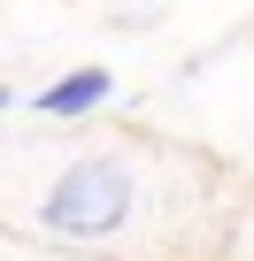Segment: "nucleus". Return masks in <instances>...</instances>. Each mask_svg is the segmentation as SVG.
<instances>
[{"label": "nucleus", "instance_id": "3", "mask_svg": "<svg viewBox=\"0 0 254 261\" xmlns=\"http://www.w3.org/2000/svg\"><path fill=\"white\" fill-rule=\"evenodd\" d=\"M8 100H16V92H8V85H0V108H8Z\"/></svg>", "mask_w": 254, "mask_h": 261}, {"label": "nucleus", "instance_id": "2", "mask_svg": "<svg viewBox=\"0 0 254 261\" xmlns=\"http://www.w3.org/2000/svg\"><path fill=\"white\" fill-rule=\"evenodd\" d=\"M100 100H116V77H108L100 62H85V69L54 77V85H47V92H39L31 108H39V115H54V123H70V115H93Z\"/></svg>", "mask_w": 254, "mask_h": 261}, {"label": "nucleus", "instance_id": "1", "mask_svg": "<svg viewBox=\"0 0 254 261\" xmlns=\"http://www.w3.org/2000/svg\"><path fill=\"white\" fill-rule=\"evenodd\" d=\"M131 223H139V169H131V154H100L93 146L39 200V230L62 238V246H116Z\"/></svg>", "mask_w": 254, "mask_h": 261}]
</instances>
